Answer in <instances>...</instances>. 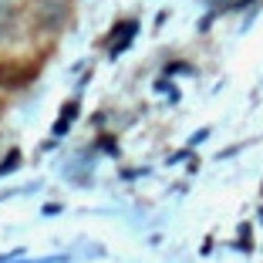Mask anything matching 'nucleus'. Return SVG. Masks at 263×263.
<instances>
[{
  "label": "nucleus",
  "instance_id": "nucleus-3",
  "mask_svg": "<svg viewBox=\"0 0 263 263\" xmlns=\"http://www.w3.org/2000/svg\"><path fill=\"white\" fill-rule=\"evenodd\" d=\"M135 37V21H125V27H122V34H111V54H122V47L128 44V41Z\"/></svg>",
  "mask_w": 263,
  "mask_h": 263
},
{
  "label": "nucleus",
  "instance_id": "nucleus-1",
  "mask_svg": "<svg viewBox=\"0 0 263 263\" xmlns=\"http://www.w3.org/2000/svg\"><path fill=\"white\" fill-rule=\"evenodd\" d=\"M64 4L68 0H34V17L41 21V27H61L64 21Z\"/></svg>",
  "mask_w": 263,
  "mask_h": 263
},
{
  "label": "nucleus",
  "instance_id": "nucleus-2",
  "mask_svg": "<svg viewBox=\"0 0 263 263\" xmlns=\"http://www.w3.org/2000/svg\"><path fill=\"white\" fill-rule=\"evenodd\" d=\"M17 24H21L17 4H14V0H0V44L17 34Z\"/></svg>",
  "mask_w": 263,
  "mask_h": 263
}]
</instances>
